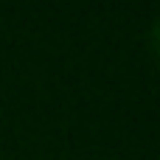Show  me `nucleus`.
I'll return each instance as SVG.
<instances>
[{
    "label": "nucleus",
    "mask_w": 160,
    "mask_h": 160,
    "mask_svg": "<svg viewBox=\"0 0 160 160\" xmlns=\"http://www.w3.org/2000/svg\"><path fill=\"white\" fill-rule=\"evenodd\" d=\"M152 48L158 51V56H160V20L152 25Z\"/></svg>",
    "instance_id": "f257e3e1"
}]
</instances>
